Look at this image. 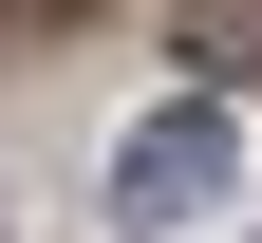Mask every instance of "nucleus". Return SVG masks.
<instances>
[{
  "label": "nucleus",
  "instance_id": "f03ea898",
  "mask_svg": "<svg viewBox=\"0 0 262 243\" xmlns=\"http://www.w3.org/2000/svg\"><path fill=\"white\" fill-rule=\"evenodd\" d=\"M19 19H94V0H0V38H19Z\"/></svg>",
  "mask_w": 262,
  "mask_h": 243
},
{
  "label": "nucleus",
  "instance_id": "f257e3e1",
  "mask_svg": "<svg viewBox=\"0 0 262 243\" xmlns=\"http://www.w3.org/2000/svg\"><path fill=\"white\" fill-rule=\"evenodd\" d=\"M225 150H244V131H225V94H169V113L113 150V206H131V225H187V206L225 187Z\"/></svg>",
  "mask_w": 262,
  "mask_h": 243
}]
</instances>
